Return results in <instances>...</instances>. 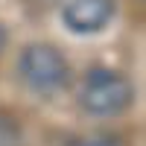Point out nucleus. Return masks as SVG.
Wrapping results in <instances>:
<instances>
[{
  "mask_svg": "<svg viewBox=\"0 0 146 146\" xmlns=\"http://www.w3.org/2000/svg\"><path fill=\"white\" fill-rule=\"evenodd\" d=\"M135 102V85L120 70L91 67L82 79L79 105L91 117H117Z\"/></svg>",
  "mask_w": 146,
  "mask_h": 146,
  "instance_id": "1",
  "label": "nucleus"
},
{
  "mask_svg": "<svg viewBox=\"0 0 146 146\" xmlns=\"http://www.w3.org/2000/svg\"><path fill=\"white\" fill-rule=\"evenodd\" d=\"M18 73L32 91L53 94L67 85L70 64L53 44H29L23 47V53L18 58Z\"/></svg>",
  "mask_w": 146,
  "mask_h": 146,
  "instance_id": "2",
  "label": "nucleus"
},
{
  "mask_svg": "<svg viewBox=\"0 0 146 146\" xmlns=\"http://www.w3.org/2000/svg\"><path fill=\"white\" fill-rule=\"evenodd\" d=\"M117 15V0H67L62 6V21L73 35L102 32Z\"/></svg>",
  "mask_w": 146,
  "mask_h": 146,
  "instance_id": "3",
  "label": "nucleus"
},
{
  "mask_svg": "<svg viewBox=\"0 0 146 146\" xmlns=\"http://www.w3.org/2000/svg\"><path fill=\"white\" fill-rule=\"evenodd\" d=\"M21 143H23V135H21L18 120L0 111V146H21Z\"/></svg>",
  "mask_w": 146,
  "mask_h": 146,
  "instance_id": "4",
  "label": "nucleus"
},
{
  "mask_svg": "<svg viewBox=\"0 0 146 146\" xmlns=\"http://www.w3.org/2000/svg\"><path fill=\"white\" fill-rule=\"evenodd\" d=\"M70 146H123L117 135H85V137H76Z\"/></svg>",
  "mask_w": 146,
  "mask_h": 146,
  "instance_id": "5",
  "label": "nucleus"
},
{
  "mask_svg": "<svg viewBox=\"0 0 146 146\" xmlns=\"http://www.w3.org/2000/svg\"><path fill=\"white\" fill-rule=\"evenodd\" d=\"M3 44H6V29L0 27V50H3Z\"/></svg>",
  "mask_w": 146,
  "mask_h": 146,
  "instance_id": "6",
  "label": "nucleus"
}]
</instances>
